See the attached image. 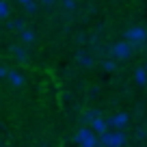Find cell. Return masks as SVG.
<instances>
[{"label": "cell", "instance_id": "1", "mask_svg": "<svg viewBox=\"0 0 147 147\" xmlns=\"http://www.w3.org/2000/svg\"><path fill=\"white\" fill-rule=\"evenodd\" d=\"M100 145L102 147H123L125 145V132L123 130L110 132V128H108L106 132L100 134Z\"/></svg>", "mask_w": 147, "mask_h": 147}, {"label": "cell", "instance_id": "2", "mask_svg": "<svg viewBox=\"0 0 147 147\" xmlns=\"http://www.w3.org/2000/svg\"><path fill=\"white\" fill-rule=\"evenodd\" d=\"M74 143H78L80 147H102L100 145V136H97L91 128H80L78 134L74 136Z\"/></svg>", "mask_w": 147, "mask_h": 147}, {"label": "cell", "instance_id": "3", "mask_svg": "<svg viewBox=\"0 0 147 147\" xmlns=\"http://www.w3.org/2000/svg\"><path fill=\"white\" fill-rule=\"evenodd\" d=\"M125 41H130V43H145L147 41V30L143 26H132V28H128L125 30Z\"/></svg>", "mask_w": 147, "mask_h": 147}, {"label": "cell", "instance_id": "4", "mask_svg": "<svg viewBox=\"0 0 147 147\" xmlns=\"http://www.w3.org/2000/svg\"><path fill=\"white\" fill-rule=\"evenodd\" d=\"M113 56L115 59H119V61H128L130 56H132V48H130V43L125 41H117L115 46H113Z\"/></svg>", "mask_w": 147, "mask_h": 147}, {"label": "cell", "instance_id": "5", "mask_svg": "<svg viewBox=\"0 0 147 147\" xmlns=\"http://www.w3.org/2000/svg\"><path fill=\"white\" fill-rule=\"evenodd\" d=\"M128 121H130V115L128 113H117L108 119V128H115V130H123L128 128Z\"/></svg>", "mask_w": 147, "mask_h": 147}, {"label": "cell", "instance_id": "6", "mask_svg": "<svg viewBox=\"0 0 147 147\" xmlns=\"http://www.w3.org/2000/svg\"><path fill=\"white\" fill-rule=\"evenodd\" d=\"M91 130L97 134V136H100L102 132H106V130H108V121L102 119V117H97V119H93V121H91Z\"/></svg>", "mask_w": 147, "mask_h": 147}, {"label": "cell", "instance_id": "7", "mask_svg": "<svg viewBox=\"0 0 147 147\" xmlns=\"http://www.w3.org/2000/svg\"><path fill=\"white\" fill-rule=\"evenodd\" d=\"M76 61H78L82 67H93V63H95V61H93V56H91V54H87L84 50L76 52Z\"/></svg>", "mask_w": 147, "mask_h": 147}, {"label": "cell", "instance_id": "8", "mask_svg": "<svg viewBox=\"0 0 147 147\" xmlns=\"http://www.w3.org/2000/svg\"><path fill=\"white\" fill-rule=\"evenodd\" d=\"M11 52L15 54V61H18V63H22V65L28 63V52L24 50L22 46H13V48H11Z\"/></svg>", "mask_w": 147, "mask_h": 147}, {"label": "cell", "instance_id": "9", "mask_svg": "<svg viewBox=\"0 0 147 147\" xmlns=\"http://www.w3.org/2000/svg\"><path fill=\"white\" fill-rule=\"evenodd\" d=\"M7 80H9L13 87H22V84L26 82L22 74H20V71H13V69H9V76H7Z\"/></svg>", "mask_w": 147, "mask_h": 147}, {"label": "cell", "instance_id": "10", "mask_svg": "<svg viewBox=\"0 0 147 147\" xmlns=\"http://www.w3.org/2000/svg\"><path fill=\"white\" fill-rule=\"evenodd\" d=\"M134 80H136V84L145 87L147 84V67H138L136 71H134Z\"/></svg>", "mask_w": 147, "mask_h": 147}, {"label": "cell", "instance_id": "11", "mask_svg": "<svg viewBox=\"0 0 147 147\" xmlns=\"http://www.w3.org/2000/svg\"><path fill=\"white\" fill-rule=\"evenodd\" d=\"M7 28H9V30H24V28H26V22H24L22 18L20 20H9V22H7Z\"/></svg>", "mask_w": 147, "mask_h": 147}, {"label": "cell", "instance_id": "12", "mask_svg": "<svg viewBox=\"0 0 147 147\" xmlns=\"http://www.w3.org/2000/svg\"><path fill=\"white\" fill-rule=\"evenodd\" d=\"M97 117H102L100 110H97V108H89L87 113L82 115V119H84V123H91V121H93V119H97Z\"/></svg>", "mask_w": 147, "mask_h": 147}, {"label": "cell", "instance_id": "13", "mask_svg": "<svg viewBox=\"0 0 147 147\" xmlns=\"http://www.w3.org/2000/svg\"><path fill=\"white\" fill-rule=\"evenodd\" d=\"M20 39H22V43H32L35 41V32L24 28V30H20Z\"/></svg>", "mask_w": 147, "mask_h": 147}, {"label": "cell", "instance_id": "14", "mask_svg": "<svg viewBox=\"0 0 147 147\" xmlns=\"http://www.w3.org/2000/svg\"><path fill=\"white\" fill-rule=\"evenodd\" d=\"M9 13H11L9 2H7V0H0V20H7V18H9Z\"/></svg>", "mask_w": 147, "mask_h": 147}, {"label": "cell", "instance_id": "15", "mask_svg": "<svg viewBox=\"0 0 147 147\" xmlns=\"http://www.w3.org/2000/svg\"><path fill=\"white\" fill-rule=\"evenodd\" d=\"M18 2H20V5H22L24 9H26V11H28V13H35V11H37V5H35V0H18Z\"/></svg>", "mask_w": 147, "mask_h": 147}, {"label": "cell", "instance_id": "16", "mask_svg": "<svg viewBox=\"0 0 147 147\" xmlns=\"http://www.w3.org/2000/svg\"><path fill=\"white\" fill-rule=\"evenodd\" d=\"M102 67H104V71H115V61H104Z\"/></svg>", "mask_w": 147, "mask_h": 147}, {"label": "cell", "instance_id": "17", "mask_svg": "<svg viewBox=\"0 0 147 147\" xmlns=\"http://www.w3.org/2000/svg\"><path fill=\"white\" fill-rule=\"evenodd\" d=\"M63 7L67 11H74V9H76V2H74V0H63Z\"/></svg>", "mask_w": 147, "mask_h": 147}, {"label": "cell", "instance_id": "18", "mask_svg": "<svg viewBox=\"0 0 147 147\" xmlns=\"http://www.w3.org/2000/svg\"><path fill=\"white\" fill-rule=\"evenodd\" d=\"M145 136H147V130L145 128H138L136 130V138H145Z\"/></svg>", "mask_w": 147, "mask_h": 147}, {"label": "cell", "instance_id": "19", "mask_svg": "<svg viewBox=\"0 0 147 147\" xmlns=\"http://www.w3.org/2000/svg\"><path fill=\"white\" fill-rule=\"evenodd\" d=\"M7 76H9V69H7V67H0V78H7Z\"/></svg>", "mask_w": 147, "mask_h": 147}, {"label": "cell", "instance_id": "20", "mask_svg": "<svg viewBox=\"0 0 147 147\" xmlns=\"http://www.w3.org/2000/svg\"><path fill=\"white\" fill-rule=\"evenodd\" d=\"M97 93H100V89H97V87H93V89H91V97H95Z\"/></svg>", "mask_w": 147, "mask_h": 147}, {"label": "cell", "instance_id": "21", "mask_svg": "<svg viewBox=\"0 0 147 147\" xmlns=\"http://www.w3.org/2000/svg\"><path fill=\"white\" fill-rule=\"evenodd\" d=\"M39 2H43V5H52L54 0H39Z\"/></svg>", "mask_w": 147, "mask_h": 147}, {"label": "cell", "instance_id": "22", "mask_svg": "<svg viewBox=\"0 0 147 147\" xmlns=\"http://www.w3.org/2000/svg\"><path fill=\"white\" fill-rule=\"evenodd\" d=\"M145 67H147V65H145Z\"/></svg>", "mask_w": 147, "mask_h": 147}]
</instances>
